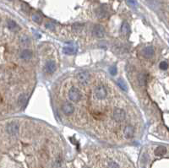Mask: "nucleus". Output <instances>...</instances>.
<instances>
[{"mask_svg":"<svg viewBox=\"0 0 169 168\" xmlns=\"http://www.w3.org/2000/svg\"><path fill=\"white\" fill-rule=\"evenodd\" d=\"M96 15L98 18H106L108 15V10L106 5H102L96 10Z\"/></svg>","mask_w":169,"mask_h":168,"instance_id":"obj_7","label":"nucleus"},{"mask_svg":"<svg viewBox=\"0 0 169 168\" xmlns=\"http://www.w3.org/2000/svg\"><path fill=\"white\" fill-rule=\"evenodd\" d=\"M45 69L46 71L49 74H52L54 71L56 70V64L54 63V61L52 60H48L47 63H46L45 65Z\"/></svg>","mask_w":169,"mask_h":168,"instance_id":"obj_10","label":"nucleus"},{"mask_svg":"<svg viewBox=\"0 0 169 168\" xmlns=\"http://www.w3.org/2000/svg\"><path fill=\"white\" fill-rule=\"evenodd\" d=\"M33 54H32V52L31 51V50H28V49H26L24 50V51L21 52V53H20V58L25 61H28V60H31V58H32Z\"/></svg>","mask_w":169,"mask_h":168,"instance_id":"obj_12","label":"nucleus"},{"mask_svg":"<svg viewBox=\"0 0 169 168\" xmlns=\"http://www.w3.org/2000/svg\"><path fill=\"white\" fill-rule=\"evenodd\" d=\"M27 99H28V96H27L26 94H21L19 96V99H18V101H19V104L21 106L24 105V104L26 102Z\"/></svg>","mask_w":169,"mask_h":168,"instance_id":"obj_18","label":"nucleus"},{"mask_svg":"<svg viewBox=\"0 0 169 168\" xmlns=\"http://www.w3.org/2000/svg\"><path fill=\"white\" fill-rule=\"evenodd\" d=\"M62 111L66 115H71L74 112V107L72 104L66 102V103H63L62 105Z\"/></svg>","mask_w":169,"mask_h":168,"instance_id":"obj_8","label":"nucleus"},{"mask_svg":"<svg viewBox=\"0 0 169 168\" xmlns=\"http://www.w3.org/2000/svg\"><path fill=\"white\" fill-rule=\"evenodd\" d=\"M109 73L112 74V75H116L118 73V69H117V67L116 66H112L110 67V69H109Z\"/></svg>","mask_w":169,"mask_h":168,"instance_id":"obj_22","label":"nucleus"},{"mask_svg":"<svg viewBox=\"0 0 169 168\" xmlns=\"http://www.w3.org/2000/svg\"><path fill=\"white\" fill-rule=\"evenodd\" d=\"M146 80H147V76L145 73H141V74H140L138 75V81H139L140 85H141V86L145 85Z\"/></svg>","mask_w":169,"mask_h":168,"instance_id":"obj_14","label":"nucleus"},{"mask_svg":"<svg viewBox=\"0 0 169 168\" xmlns=\"http://www.w3.org/2000/svg\"><path fill=\"white\" fill-rule=\"evenodd\" d=\"M125 117H126V113L121 108H115L113 112V114H112L113 119L117 122H123L125 119Z\"/></svg>","mask_w":169,"mask_h":168,"instance_id":"obj_1","label":"nucleus"},{"mask_svg":"<svg viewBox=\"0 0 169 168\" xmlns=\"http://www.w3.org/2000/svg\"><path fill=\"white\" fill-rule=\"evenodd\" d=\"M8 27L10 29V30H12V31H14V30H15V29H17V27H18V26H17V24L15 23L14 20H9L8 21Z\"/></svg>","mask_w":169,"mask_h":168,"instance_id":"obj_20","label":"nucleus"},{"mask_svg":"<svg viewBox=\"0 0 169 168\" xmlns=\"http://www.w3.org/2000/svg\"><path fill=\"white\" fill-rule=\"evenodd\" d=\"M63 53H65V54L71 55V54H74L76 53L77 49H76V47H74L73 46H67L63 48Z\"/></svg>","mask_w":169,"mask_h":168,"instance_id":"obj_13","label":"nucleus"},{"mask_svg":"<svg viewBox=\"0 0 169 168\" xmlns=\"http://www.w3.org/2000/svg\"><path fill=\"white\" fill-rule=\"evenodd\" d=\"M159 67H160V69H161L166 70V69H167V68H168V63H166V61H163V62H161V63H160Z\"/></svg>","mask_w":169,"mask_h":168,"instance_id":"obj_23","label":"nucleus"},{"mask_svg":"<svg viewBox=\"0 0 169 168\" xmlns=\"http://www.w3.org/2000/svg\"><path fill=\"white\" fill-rule=\"evenodd\" d=\"M134 127H132L131 125H127L124 129V137L126 138H131L134 136Z\"/></svg>","mask_w":169,"mask_h":168,"instance_id":"obj_11","label":"nucleus"},{"mask_svg":"<svg viewBox=\"0 0 169 168\" xmlns=\"http://www.w3.org/2000/svg\"><path fill=\"white\" fill-rule=\"evenodd\" d=\"M68 98L70 101L76 102L80 99V92L79 90L75 87H72L71 89L68 90Z\"/></svg>","mask_w":169,"mask_h":168,"instance_id":"obj_2","label":"nucleus"},{"mask_svg":"<svg viewBox=\"0 0 169 168\" xmlns=\"http://www.w3.org/2000/svg\"><path fill=\"white\" fill-rule=\"evenodd\" d=\"M92 33L94 34V36H96L98 38H102L105 36V30L103 28V26H101V25H96L93 28Z\"/></svg>","mask_w":169,"mask_h":168,"instance_id":"obj_6","label":"nucleus"},{"mask_svg":"<svg viewBox=\"0 0 169 168\" xmlns=\"http://www.w3.org/2000/svg\"><path fill=\"white\" fill-rule=\"evenodd\" d=\"M20 126L16 122H11L7 125V132L10 135H16L19 133Z\"/></svg>","mask_w":169,"mask_h":168,"instance_id":"obj_5","label":"nucleus"},{"mask_svg":"<svg viewBox=\"0 0 169 168\" xmlns=\"http://www.w3.org/2000/svg\"><path fill=\"white\" fill-rule=\"evenodd\" d=\"M46 27H47V28L51 29V30H53V29H54V26H53V25H51L50 23L46 24Z\"/></svg>","mask_w":169,"mask_h":168,"instance_id":"obj_25","label":"nucleus"},{"mask_svg":"<svg viewBox=\"0 0 169 168\" xmlns=\"http://www.w3.org/2000/svg\"><path fill=\"white\" fill-rule=\"evenodd\" d=\"M20 42L23 45H27V44H29V43H30V39H29L28 36H22L21 37H20Z\"/></svg>","mask_w":169,"mask_h":168,"instance_id":"obj_21","label":"nucleus"},{"mask_svg":"<svg viewBox=\"0 0 169 168\" xmlns=\"http://www.w3.org/2000/svg\"><path fill=\"white\" fill-rule=\"evenodd\" d=\"M166 153V149L164 146H159L157 147L156 149L155 150V155L157 156H162Z\"/></svg>","mask_w":169,"mask_h":168,"instance_id":"obj_16","label":"nucleus"},{"mask_svg":"<svg viewBox=\"0 0 169 168\" xmlns=\"http://www.w3.org/2000/svg\"><path fill=\"white\" fill-rule=\"evenodd\" d=\"M95 96L100 100H103L107 96V91L103 85H98L95 89Z\"/></svg>","mask_w":169,"mask_h":168,"instance_id":"obj_3","label":"nucleus"},{"mask_svg":"<svg viewBox=\"0 0 169 168\" xmlns=\"http://www.w3.org/2000/svg\"><path fill=\"white\" fill-rule=\"evenodd\" d=\"M117 83H118V85L119 86V87H120L122 90H125V91H126V90H128V89H127V85H126V84H125V82H124V80H123L122 79H118Z\"/></svg>","mask_w":169,"mask_h":168,"instance_id":"obj_19","label":"nucleus"},{"mask_svg":"<svg viewBox=\"0 0 169 168\" xmlns=\"http://www.w3.org/2000/svg\"><path fill=\"white\" fill-rule=\"evenodd\" d=\"M86 168H88V167H86Z\"/></svg>","mask_w":169,"mask_h":168,"instance_id":"obj_26","label":"nucleus"},{"mask_svg":"<svg viewBox=\"0 0 169 168\" xmlns=\"http://www.w3.org/2000/svg\"><path fill=\"white\" fill-rule=\"evenodd\" d=\"M76 78L79 83L83 84V85H86V84H88L89 81H90L91 76L88 72L81 71V72H79V74H77Z\"/></svg>","mask_w":169,"mask_h":168,"instance_id":"obj_4","label":"nucleus"},{"mask_svg":"<svg viewBox=\"0 0 169 168\" xmlns=\"http://www.w3.org/2000/svg\"><path fill=\"white\" fill-rule=\"evenodd\" d=\"M108 168H119V165H118L116 162L111 161L108 163Z\"/></svg>","mask_w":169,"mask_h":168,"instance_id":"obj_24","label":"nucleus"},{"mask_svg":"<svg viewBox=\"0 0 169 168\" xmlns=\"http://www.w3.org/2000/svg\"><path fill=\"white\" fill-rule=\"evenodd\" d=\"M31 18H32V20L35 22H36V23H41V22L42 21V16L40 15V14H38V13H34V14H32V15H31Z\"/></svg>","mask_w":169,"mask_h":168,"instance_id":"obj_17","label":"nucleus"},{"mask_svg":"<svg viewBox=\"0 0 169 168\" xmlns=\"http://www.w3.org/2000/svg\"><path fill=\"white\" fill-rule=\"evenodd\" d=\"M121 33L123 34V35H127V34H129L130 32V27H129V25L127 23V22H124V23L122 24V26H121Z\"/></svg>","mask_w":169,"mask_h":168,"instance_id":"obj_15","label":"nucleus"},{"mask_svg":"<svg viewBox=\"0 0 169 168\" xmlns=\"http://www.w3.org/2000/svg\"><path fill=\"white\" fill-rule=\"evenodd\" d=\"M141 53H142V55L145 57V58H150L154 55L155 50L153 48V47H150V46L145 47V48H143V50L141 51Z\"/></svg>","mask_w":169,"mask_h":168,"instance_id":"obj_9","label":"nucleus"}]
</instances>
